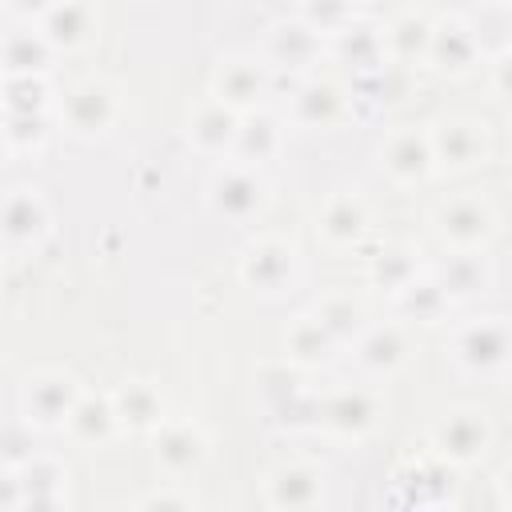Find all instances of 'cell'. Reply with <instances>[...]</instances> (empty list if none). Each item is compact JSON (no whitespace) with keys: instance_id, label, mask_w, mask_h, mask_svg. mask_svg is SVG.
<instances>
[{"instance_id":"46","label":"cell","mask_w":512,"mask_h":512,"mask_svg":"<svg viewBox=\"0 0 512 512\" xmlns=\"http://www.w3.org/2000/svg\"><path fill=\"white\" fill-rule=\"evenodd\" d=\"M0 280H4V272H0Z\"/></svg>"},{"instance_id":"40","label":"cell","mask_w":512,"mask_h":512,"mask_svg":"<svg viewBox=\"0 0 512 512\" xmlns=\"http://www.w3.org/2000/svg\"><path fill=\"white\" fill-rule=\"evenodd\" d=\"M32 452V428L24 420H0V464L20 468Z\"/></svg>"},{"instance_id":"13","label":"cell","mask_w":512,"mask_h":512,"mask_svg":"<svg viewBox=\"0 0 512 512\" xmlns=\"http://www.w3.org/2000/svg\"><path fill=\"white\" fill-rule=\"evenodd\" d=\"M272 84H276V72L260 60V56H248V52H228L212 64V76H208V100L232 108V112H252V108H264L268 96H272Z\"/></svg>"},{"instance_id":"5","label":"cell","mask_w":512,"mask_h":512,"mask_svg":"<svg viewBox=\"0 0 512 512\" xmlns=\"http://www.w3.org/2000/svg\"><path fill=\"white\" fill-rule=\"evenodd\" d=\"M268 204L272 184L264 180V172L236 160H224L204 184V208L224 224H252L268 212Z\"/></svg>"},{"instance_id":"24","label":"cell","mask_w":512,"mask_h":512,"mask_svg":"<svg viewBox=\"0 0 512 512\" xmlns=\"http://www.w3.org/2000/svg\"><path fill=\"white\" fill-rule=\"evenodd\" d=\"M112 392V408H116V424L120 432H132V436H148L152 428H160L168 420V404H164V392L156 380L148 376H128L120 380Z\"/></svg>"},{"instance_id":"15","label":"cell","mask_w":512,"mask_h":512,"mask_svg":"<svg viewBox=\"0 0 512 512\" xmlns=\"http://www.w3.org/2000/svg\"><path fill=\"white\" fill-rule=\"evenodd\" d=\"M260 60L272 72L308 76L328 60V40L320 32H312L300 16H280L260 36Z\"/></svg>"},{"instance_id":"32","label":"cell","mask_w":512,"mask_h":512,"mask_svg":"<svg viewBox=\"0 0 512 512\" xmlns=\"http://www.w3.org/2000/svg\"><path fill=\"white\" fill-rule=\"evenodd\" d=\"M424 264H428V260H424V252H420L416 244H408V240H384V244L368 256L364 276H368V284H372L376 292L392 296V292H400Z\"/></svg>"},{"instance_id":"7","label":"cell","mask_w":512,"mask_h":512,"mask_svg":"<svg viewBox=\"0 0 512 512\" xmlns=\"http://www.w3.org/2000/svg\"><path fill=\"white\" fill-rule=\"evenodd\" d=\"M384 420V400L372 388H336L312 400V428L340 444L368 440Z\"/></svg>"},{"instance_id":"34","label":"cell","mask_w":512,"mask_h":512,"mask_svg":"<svg viewBox=\"0 0 512 512\" xmlns=\"http://www.w3.org/2000/svg\"><path fill=\"white\" fill-rule=\"evenodd\" d=\"M52 112H0V136L12 156H40L52 140Z\"/></svg>"},{"instance_id":"20","label":"cell","mask_w":512,"mask_h":512,"mask_svg":"<svg viewBox=\"0 0 512 512\" xmlns=\"http://www.w3.org/2000/svg\"><path fill=\"white\" fill-rule=\"evenodd\" d=\"M40 36L52 44L56 56H72L96 44L100 36V8L96 0H56L40 20Z\"/></svg>"},{"instance_id":"3","label":"cell","mask_w":512,"mask_h":512,"mask_svg":"<svg viewBox=\"0 0 512 512\" xmlns=\"http://www.w3.org/2000/svg\"><path fill=\"white\" fill-rule=\"evenodd\" d=\"M52 116L64 128V136L84 140V144H96V140L112 136V128L120 124V116H124V92H120L116 80L88 76V80L72 84L56 100Z\"/></svg>"},{"instance_id":"16","label":"cell","mask_w":512,"mask_h":512,"mask_svg":"<svg viewBox=\"0 0 512 512\" xmlns=\"http://www.w3.org/2000/svg\"><path fill=\"white\" fill-rule=\"evenodd\" d=\"M376 160H380V172L396 188H420L436 176L424 124H396L392 132H384V140L376 148Z\"/></svg>"},{"instance_id":"29","label":"cell","mask_w":512,"mask_h":512,"mask_svg":"<svg viewBox=\"0 0 512 512\" xmlns=\"http://www.w3.org/2000/svg\"><path fill=\"white\" fill-rule=\"evenodd\" d=\"M236 128H240V112L216 104V100H204L200 108H192L188 116V128H184V140L196 156H208V160H228L232 156V140H236Z\"/></svg>"},{"instance_id":"9","label":"cell","mask_w":512,"mask_h":512,"mask_svg":"<svg viewBox=\"0 0 512 512\" xmlns=\"http://www.w3.org/2000/svg\"><path fill=\"white\" fill-rule=\"evenodd\" d=\"M484 56H488V48H484L476 24L460 12H444L432 20L420 68H428L432 76H444V80H460V76H472L484 64Z\"/></svg>"},{"instance_id":"25","label":"cell","mask_w":512,"mask_h":512,"mask_svg":"<svg viewBox=\"0 0 512 512\" xmlns=\"http://www.w3.org/2000/svg\"><path fill=\"white\" fill-rule=\"evenodd\" d=\"M72 444L80 448H104L120 436V424H116V408H112V392L108 388H80L64 428Z\"/></svg>"},{"instance_id":"4","label":"cell","mask_w":512,"mask_h":512,"mask_svg":"<svg viewBox=\"0 0 512 512\" xmlns=\"http://www.w3.org/2000/svg\"><path fill=\"white\" fill-rule=\"evenodd\" d=\"M428 128V148H432V164H436V176H464V172H476L492 160L496 152V140H492V128L488 120L480 116H464V112H452V116H440Z\"/></svg>"},{"instance_id":"11","label":"cell","mask_w":512,"mask_h":512,"mask_svg":"<svg viewBox=\"0 0 512 512\" xmlns=\"http://www.w3.org/2000/svg\"><path fill=\"white\" fill-rule=\"evenodd\" d=\"M80 380L64 368H36L20 380V392H16V408H20V420L32 428V432H60L76 396H80Z\"/></svg>"},{"instance_id":"35","label":"cell","mask_w":512,"mask_h":512,"mask_svg":"<svg viewBox=\"0 0 512 512\" xmlns=\"http://www.w3.org/2000/svg\"><path fill=\"white\" fill-rule=\"evenodd\" d=\"M312 316L336 336L340 348H348L364 332V324H368V312H364V304L352 292H328V296H320L316 308H312Z\"/></svg>"},{"instance_id":"45","label":"cell","mask_w":512,"mask_h":512,"mask_svg":"<svg viewBox=\"0 0 512 512\" xmlns=\"http://www.w3.org/2000/svg\"><path fill=\"white\" fill-rule=\"evenodd\" d=\"M356 4H368V0H356Z\"/></svg>"},{"instance_id":"38","label":"cell","mask_w":512,"mask_h":512,"mask_svg":"<svg viewBox=\"0 0 512 512\" xmlns=\"http://www.w3.org/2000/svg\"><path fill=\"white\" fill-rule=\"evenodd\" d=\"M200 500L192 496V488L184 484V480H164V484H156V488H148L140 500H136V508H144V512H152V508H160V512H188V508H196Z\"/></svg>"},{"instance_id":"42","label":"cell","mask_w":512,"mask_h":512,"mask_svg":"<svg viewBox=\"0 0 512 512\" xmlns=\"http://www.w3.org/2000/svg\"><path fill=\"white\" fill-rule=\"evenodd\" d=\"M12 508H20V476L16 468L0 464V512H12Z\"/></svg>"},{"instance_id":"17","label":"cell","mask_w":512,"mask_h":512,"mask_svg":"<svg viewBox=\"0 0 512 512\" xmlns=\"http://www.w3.org/2000/svg\"><path fill=\"white\" fill-rule=\"evenodd\" d=\"M148 444H152V464L172 480L196 476L212 456V440L196 420H164L160 428L148 432Z\"/></svg>"},{"instance_id":"44","label":"cell","mask_w":512,"mask_h":512,"mask_svg":"<svg viewBox=\"0 0 512 512\" xmlns=\"http://www.w3.org/2000/svg\"><path fill=\"white\" fill-rule=\"evenodd\" d=\"M488 4H496V8H504V4H508V0H488Z\"/></svg>"},{"instance_id":"43","label":"cell","mask_w":512,"mask_h":512,"mask_svg":"<svg viewBox=\"0 0 512 512\" xmlns=\"http://www.w3.org/2000/svg\"><path fill=\"white\" fill-rule=\"evenodd\" d=\"M8 160H12V152H8V144H4V136H0V172H4Z\"/></svg>"},{"instance_id":"18","label":"cell","mask_w":512,"mask_h":512,"mask_svg":"<svg viewBox=\"0 0 512 512\" xmlns=\"http://www.w3.org/2000/svg\"><path fill=\"white\" fill-rule=\"evenodd\" d=\"M324 496H328V468L316 460H284L272 472H264L260 500L268 508L300 512V508L324 504Z\"/></svg>"},{"instance_id":"12","label":"cell","mask_w":512,"mask_h":512,"mask_svg":"<svg viewBox=\"0 0 512 512\" xmlns=\"http://www.w3.org/2000/svg\"><path fill=\"white\" fill-rule=\"evenodd\" d=\"M52 228H56V216L40 188L16 184V188L0 192V248L4 252L24 256V252L44 248Z\"/></svg>"},{"instance_id":"10","label":"cell","mask_w":512,"mask_h":512,"mask_svg":"<svg viewBox=\"0 0 512 512\" xmlns=\"http://www.w3.org/2000/svg\"><path fill=\"white\" fill-rule=\"evenodd\" d=\"M432 232L444 248L456 252H488V244L500 232V216L496 208L480 196V192H460L436 204L432 212Z\"/></svg>"},{"instance_id":"37","label":"cell","mask_w":512,"mask_h":512,"mask_svg":"<svg viewBox=\"0 0 512 512\" xmlns=\"http://www.w3.org/2000/svg\"><path fill=\"white\" fill-rule=\"evenodd\" d=\"M296 16H300L312 32H320V36L328 40V36H336L340 28H348L360 12H356V0H296Z\"/></svg>"},{"instance_id":"36","label":"cell","mask_w":512,"mask_h":512,"mask_svg":"<svg viewBox=\"0 0 512 512\" xmlns=\"http://www.w3.org/2000/svg\"><path fill=\"white\" fill-rule=\"evenodd\" d=\"M56 96L48 76H0V112H52Z\"/></svg>"},{"instance_id":"33","label":"cell","mask_w":512,"mask_h":512,"mask_svg":"<svg viewBox=\"0 0 512 512\" xmlns=\"http://www.w3.org/2000/svg\"><path fill=\"white\" fill-rule=\"evenodd\" d=\"M428 32H432V20L424 12H400L384 24V52H388V64H400V68H420L424 64V48H428Z\"/></svg>"},{"instance_id":"27","label":"cell","mask_w":512,"mask_h":512,"mask_svg":"<svg viewBox=\"0 0 512 512\" xmlns=\"http://www.w3.org/2000/svg\"><path fill=\"white\" fill-rule=\"evenodd\" d=\"M280 152H284V116H276V112H268V108L244 112L228 160L248 164V168H264V164H272Z\"/></svg>"},{"instance_id":"26","label":"cell","mask_w":512,"mask_h":512,"mask_svg":"<svg viewBox=\"0 0 512 512\" xmlns=\"http://www.w3.org/2000/svg\"><path fill=\"white\" fill-rule=\"evenodd\" d=\"M20 508H64L68 504V488H72V476H68V464L52 452H32L20 468Z\"/></svg>"},{"instance_id":"2","label":"cell","mask_w":512,"mask_h":512,"mask_svg":"<svg viewBox=\"0 0 512 512\" xmlns=\"http://www.w3.org/2000/svg\"><path fill=\"white\" fill-rule=\"evenodd\" d=\"M236 276L260 300H284V296H292L300 288V280H304V260H300L296 240L276 236V232L252 236L244 244L240 260H236Z\"/></svg>"},{"instance_id":"39","label":"cell","mask_w":512,"mask_h":512,"mask_svg":"<svg viewBox=\"0 0 512 512\" xmlns=\"http://www.w3.org/2000/svg\"><path fill=\"white\" fill-rule=\"evenodd\" d=\"M484 92L492 104H508L512 96V52L508 48H496L492 56H484Z\"/></svg>"},{"instance_id":"19","label":"cell","mask_w":512,"mask_h":512,"mask_svg":"<svg viewBox=\"0 0 512 512\" xmlns=\"http://www.w3.org/2000/svg\"><path fill=\"white\" fill-rule=\"evenodd\" d=\"M368 232H372V208L360 192L336 188L316 212V240L328 252H352L368 240Z\"/></svg>"},{"instance_id":"8","label":"cell","mask_w":512,"mask_h":512,"mask_svg":"<svg viewBox=\"0 0 512 512\" xmlns=\"http://www.w3.org/2000/svg\"><path fill=\"white\" fill-rule=\"evenodd\" d=\"M388 500L400 508H452L460 500L456 468L432 452L404 456L388 476Z\"/></svg>"},{"instance_id":"31","label":"cell","mask_w":512,"mask_h":512,"mask_svg":"<svg viewBox=\"0 0 512 512\" xmlns=\"http://www.w3.org/2000/svg\"><path fill=\"white\" fill-rule=\"evenodd\" d=\"M52 60L56 52L36 24H20L0 36V76H48Z\"/></svg>"},{"instance_id":"47","label":"cell","mask_w":512,"mask_h":512,"mask_svg":"<svg viewBox=\"0 0 512 512\" xmlns=\"http://www.w3.org/2000/svg\"><path fill=\"white\" fill-rule=\"evenodd\" d=\"M0 420H4V416H0Z\"/></svg>"},{"instance_id":"30","label":"cell","mask_w":512,"mask_h":512,"mask_svg":"<svg viewBox=\"0 0 512 512\" xmlns=\"http://www.w3.org/2000/svg\"><path fill=\"white\" fill-rule=\"evenodd\" d=\"M392 300V312L400 316V320H408V324H424V328H436V324H444L448 316H452V300H448V292L436 284V276L428 272V264L400 288V292H392L388 296Z\"/></svg>"},{"instance_id":"14","label":"cell","mask_w":512,"mask_h":512,"mask_svg":"<svg viewBox=\"0 0 512 512\" xmlns=\"http://www.w3.org/2000/svg\"><path fill=\"white\" fill-rule=\"evenodd\" d=\"M348 116H352V104H348V88L340 80L320 76V72L296 76V84L288 92V104H284V120L292 128H300V132H336Z\"/></svg>"},{"instance_id":"23","label":"cell","mask_w":512,"mask_h":512,"mask_svg":"<svg viewBox=\"0 0 512 512\" xmlns=\"http://www.w3.org/2000/svg\"><path fill=\"white\" fill-rule=\"evenodd\" d=\"M328 60H336L348 76H364V72L384 68L388 64L384 24L380 20H368V16H356L348 28H340L336 36H328Z\"/></svg>"},{"instance_id":"6","label":"cell","mask_w":512,"mask_h":512,"mask_svg":"<svg viewBox=\"0 0 512 512\" xmlns=\"http://www.w3.org/2000/svg\"><path fill=\"white\" fill-rule=\"evenodd\" d=\"M496 444V424L480 404H456L428 428V452L452 468L480 464Z\"/></svg>"},{"instance_id":"41","label":"cell","mask_w":512,"mask_h":512,"mask_svg":"<svg viewBox=\"0 0 512 512\" xmlns=\"http://www.w3.org/2000/svg\"><path fill=\"white\" fill-rule=\"evenodd\" d=\"M52 4H56V0H0V8H4L12 20H20V24H36Z\"/></svg>"},{"instance_id":"28","label":"cell","mask_w":512,"mask_h":512,"mask_svg":"<svg viewBox=\"0 0 512 512\" xmlns=\"http://www.w3.org/2000/svg\"><path fill=\"white\" fill-rule=\"evenodd\" d=\"M280 352H284V360L292 368L312 372V368H328L340 356V344L312 312H300V316L288 320V328L280 336Z\"/></svg>"},{"instance_id":"1","label":"cell","mask_w":512,"mask_h":512,"mask_svg":"<svg viewBox=\"0 0 512 512\" xmlns=\"http://www.w3.org/2000/svg\"><path fill=\"white\" fill-rule=\"evenodd\" d=\"M448 360L468 380H504L512 364V328L508 316H472L452 328Z\"/></svg>"},{"instance_id":"22","label":"cell","mask_w":512,"mask_h":512,"mask_svg":"<svg viewBox=\"0 0 512 512\" xmlns=\"http://www.w3.org/2000/svg\"><path fill=\"white\" fill-rule=\"evenodd\" d=\"M428 272L436 276V284L448 292L452 304H472V300L488 296L492 284H496V268H492L488 252H456V248H448V256L428 264Z\"/></svg>"},{"instance_id":"21","label":"cell","mask_w":512,"mask_h":512,"mask_svg":"<svg viewBox=\"0 0 512 512\" xmlns=\"http://www.w3.org/2000/svg\"><path fill=\"white\" fill-rule=\"evenodd\" d=\"M348 348H352L356 368L372 380H388L412 360V340L404 324H364V332Z\"/></svg>"}]
</instances>
